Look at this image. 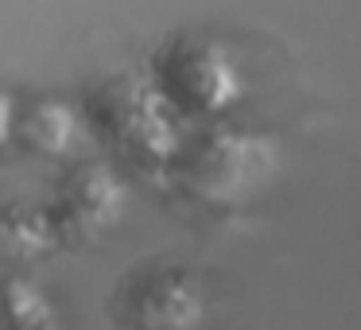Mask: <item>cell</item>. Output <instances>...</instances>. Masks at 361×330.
<instances>
[{"label":"cell","instance_id":"6da1fadb","mask_svg":"<svg viewBox=\"0 0 361 330\" xmlns=\"http://www.w3.org/2000/svg\"><path fill=\"white\" fill-rule=\"evenodd\" d=\"M0 330H55L47 299L27 283H0Z\"/></svg>","mask_w":361,"mask_h":330}]
</instances>
